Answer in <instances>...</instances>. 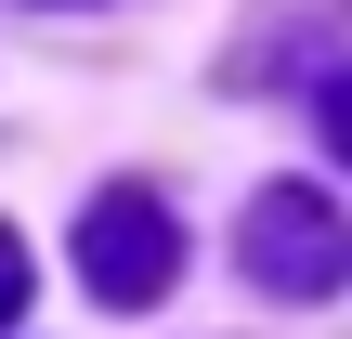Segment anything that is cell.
<instances>
[{"label":"cell","instance_id":"obj_1","mask_svg":"<svg viewBox=\"0 0 352 339\" xmlns=\"http://www.w3.org/2000/svg\"><path fill=\"white\" fill-rule=\"evenodd\" d=\"M78 274H91L104 314L170 300V274H183V222H170V196H157V183H104V196L78 209Z\"/></svg>","mask_w":352,"mask_h":339},{"label":"cell","instance_id":"obj_5","mask_svg":"<svg viewBox=\"0 0 352 339\" xmlns=\"http://www.w3.org/2000/svg\"><path fill=\"white\" fill-rule=\"evenodd\" d=\"M39 13H65V0H39ZM78 13H91V0H78Z\"/></svg>","mask_w":352,"mask_h":339},{"label":"cell","instance_id":"obj_2","mask_svg":"<svg viewBox=\"0 0 352 339\" xmlns=\"http://www.w3.org/2000/svg\"><path fill=\"white\" fill-rule=\"evenodd\" d=\"M235 248H248V274H261L274 300H327L352 274V235H340V209H327L314 183H261L248 222H235Z\"/></svg>","mask_w":352,"mask_h":339},{"label":"cell","instance_id":"obj_3","mask_svg":"<svg viewBox=\"0 0 352 339\" xmlns=\"http://www.w3.org/2000/svg\"><path fill=\"white\" fill-rule=\"evenodd\" d=\"M13 314H26V235L0 222V327H13Z\"/></svg>","mask_w":352,"mask_h":339},{"label":"cell","instance_id":"obj_4","mask_svg":"<svg viewBox=\"0 0 352 339\" xmlns=\"http://www.w3.org/2000/svg\"><path fill=\"white\" fill-rule=\"evenodd\" d=\"M314 118H327V144H340V170H352V78H327V105H314Z\"/></svg>","mask_w":352,"mask_h":339}]
</instances>
